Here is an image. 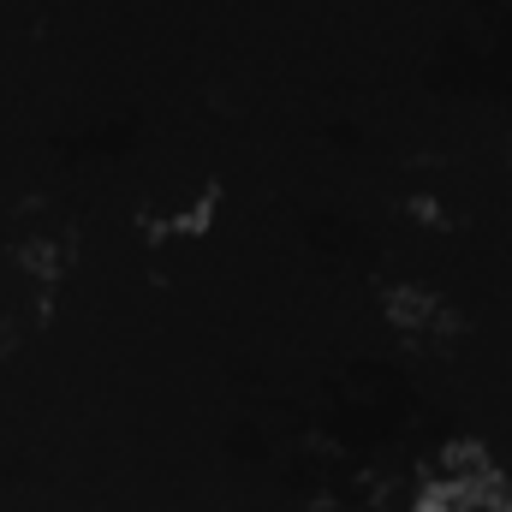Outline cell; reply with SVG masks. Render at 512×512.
I'll return each instance as SVG.
<instances>
[{"mask_svg":"<svg viewBox=\"0 0 512 512\" xmlns=\"http://www.w3.org/2000/svg\"><path fill=\"white\" fill-rule=\"evenodd\" d=\"M405 215H411L417 227H459L453 203H447V197H435V191H417V197H405Z\"/></svg>","mask_w":512,"mask_h":512,"instance_id":"277c9868","label":"cell"},{"mask_svg":"<svg viewBox=\"0 0 512 512\" xmlns=\"http://www.w3.org/2000/svg\"><path fill=\"white\" fill-rule=\"evenodd\" d=\"M215 215H221V185L209 179L191 203H179V209H167V215H143L137 227H143L149 245H167V239H203V233L215 227Z\"/></svg>","mask_w":512,"mask_h":512,"instance_id":"7a4b0ae2","label":"cell"},{"mask_svg":"<svg viewBox=\"0 0 512 512\" xmlns=\"http://www.w3.org/2000/svg\"><path fill=\"white\" fill-rule=\"evenodd\" d=\"M18 274H30L36 292H60V280L72 274V239H66V233L24 239V245H18Z\"/></svg>","mask_w":512,"mask_h":512,"instance_id":"3957f363","label":"cell"},{"mask_svg":"<svg viewBox=\"0 0 512 512\" xmlns=\"http://www.w3.org/2000/svg\"><path fill=\"white\" fill-rule=\"evenodd\" d=\"M382 310L411 346H447V340L465 334V316L441 292H429V286H393L382 298Z\"/></svg>","mask_w":512,"mask_h":512,"instance_id":"6da1fadb","label":"cell"},{"mask_svg":"<svg viewBox=\"0 0 512 512\" xmlns=\"http://www.w3.org/2000/svg\"><path fill=\"white\" fill-rule=\"evenodd\" d=\"M304 512H352V507H346L340 495H310V501H304Z\"/></svg>","mask_w":512,"mask_h":512,"instance_id":"5b68a950","label":"cell"}]
</instances>
